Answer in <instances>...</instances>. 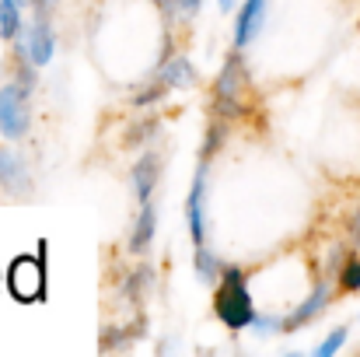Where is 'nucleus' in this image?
<instances>
[{
    "instance_id": "nucleus-10",
    "label": "nucleus",
    "mask_w": 360,
    "mask_h": 357,
    "mask_svg": "<svg viewBox=\"0 0 360 357\" xmlns=\"http://www.w3.org/2000/svg\"><path fill=\"white\" fill-rule=\"evenodd\" d=\"M0 186H4L7 193H18V196L28 193V186H32L25 158L14 154V151H7V147H0Z\"/></svg>"
},
{
    "instance_id": "nucleus-21",
    "label": "nucleus",
    "mask_w": 360,
    "mask_h": 357,
    "mask_svg": "<svg viewBox=\"0 0 360 357\" xmlns=\"http://www.w3.org/2000/svg\"><path fill=\"white\" fill-rule=\"evenodd\" d=\"M340 287L343 291H360V259H350L340 273Z\"/></svg>"
},
{
    "instance_id": "nucleus-15",
    "label": "nucleus",
    "mask_w": 360,
    "mask_h": 357,
    "mask_svg": "<svg viewBox=\"0 0 360 357\" xmlns=\"http://www.w3.org/2000/svg\"><path fill=\"white\" fill-rule=\"evenodd\" d=\"M196 273H200V280H217L221 277V263H217V256L207 249V245H196Z\"/></svg>"
},
{
    "instance_id": "nucleus-7",
    "label": "nucleus",
    "mask_w": 360,
    "mask_h": 357,
    "mask_svg": "<svg viewBox=\"0 0 360 357\" xmlns=\"http://www.w3.org/2000/svg\"><path fill=\"white\" fill-rule=\"evenodd\" d=\"M133 196H136V203H147L150 200V193H154V186H158V179H161V154L158 151H147L136 165H133Z\"/></svg>"
},
{
    "instance_id": "nucleus-11",
    "label": "nucleus",
    "mask_w": 360,
    "mask_h": 357,
    "mask_svg": "<svg viewBox=\"0 0 360 357\" xmlns=\"http://www.w3.org/2000/svg\"><path fill=\"white\" fill-rule=\"evenodd\" d=\"M158 77H161L168 88H196V84H200V74H196V67H193V63H189V56H182V53L168 56V60L161 63Z\"/></svg>"
},
{
    "instance_id": "nucleus-2",
    "label": "nucleus",
    "mask_w": 360,
    "mask_h": 357,
    "mask_svg": "<svg viewBox=\"0 0 360 357\" xmlns=\"http://www.w3.org/2000/svg\"><path fill=\"white\" fill-rule=\"evenodd\" d=\"M245 81H248V74H245V60H241V53H231V56L224 60L217 81H214V109H210L214 116L235 119V116L245 113V109H241Z\"/></svg>"
},
{
    "instance_id": "nucleus-14",
    "label": "nucleus",
    "mask_w": 360,
    "mask_h": 357,
    "mask_svg": "<svg viewBox=\"0 0 360 357\" xmlns=\"http://www.w3.org/2000/svg\"><path fill=\"white\" fill-rule=\"evenodd\" d=\"M224 137H228V119L214 116L210 119V126H207V140H203V147H200V161H210V158L221 151Z\"/></svg>"
},
{
    "instance_id": "nucleus-23",
    "label": "nucleus",
    "mask_w": 360,
    "mask_h": 357,
    "mask_svg": "<svg viewBox=\"0 0 360 357\" xmlns=\"http://www.w3.org/2000/svg\"><path fill=\"white\" fill-rule=\"evenodd\" d=\"M217 4H221V11H224V14L231 11V0H217Z\"/></svg>"
},
{
    "instance_id": "nucleus-6",
    "label": "nucleus",
    "mask_w": 360,
    "mask_h": 357,
    "mask_svg": "<svg viewBox=\"0 0 360 357\" xmlns=\"http://www.w3.org/2000/svg\"><path fill=\"white\" fill-rule=\"evenodd\" d=\"M326 305H329V284H326V280H319V284H315V291H311V294H308V298H304V301H301V305H297L283 322H280V326H283V333H294V330H301V326L315 322V319L326 312Z\"/></svg>"
},
{
    "instance_id": "nucleus-22",
    "label": "nucleus",
    "mask_w": 360,
    "mask_h": 357,
    "mask_svg": "<svg viewBox=\"0 0 360 357\" xmlns=\"http://www.w3.org/2000/svg\"><path fill=\"white\" fill-rule=\"evenodd\" d=\"M350 238L360 245V207L354 211V218H350Z\"/></svg>"
},
{
    "instance_id": "nucleus-4",
    "label": "nucleus",
    "mask_w": 360,
    "mask_h": 357,
    "mask_svg": "<svg viewBox=\"0 0 360 357\" xmlns=\"http://www.w3.org/2000/svg\"><path fill=\"white\" fill-rule=\"evenodd\" d=\"M14 46H21L35 67H46V63L53 60V53H56V39H53V28H49V21L39 14V18H35L28 28H21V35L14 39Z\"/></svg>"
},
{
    "instance_id": "nucleus-17",
    "label": "nucleus",
    "mask_w": 360,
    "mask_h": 357,
    "mask_svg": "<svg viewBox=\"0 0 360 357\" xmlns=\"http://www.w3.org/2000/svg\"><path fill=\"white\" fill-rule=\"evenodd\" d=\"M158 130V119L150 116V119H140V123H133L129 130H126V147H136V144H143V140H150V133Z\"/></svg>"
},
{
    "instance_id": "nucleus-19",
    "label": "nucleus",
    "mask_w": 360,
    "mask_h": 357,
    "mask_svg": "<svg viewBox=\"0 0 360 357\" xmlns=\"http://www.w3.org/2000/svg\"><path fill=\"white\" fill-rule=\"evenodd\" d=\"M343 344H347V326L333 330V333H329V337H326V340L319 344V351H315V354H319V357H329V354H336V351H340Z\"/></svg>"
},
{
    "instance_id": "nucleus-9",
    "label": "nucleus",
    "mask_w": 360,
    "mask_h": 357,
    "mask_svg": "<svg viewBox=\"0 0 360 357\" xmlns=\"http://www.w3.org/2000/svg\"><path fill=\"white\" fill-rule=\"evenodd\" d=\"M11 291L21 298V301H32L39 291H42V266L35 259H18L11 266Z\"/></svg>"
},
{
    "instance_id": "nucleus-3",
    "label": "nucleus",
    "mask_w": 360,
    "mask_h": 357,
    "mask_svg": "<svg viewBox=\"0 0 360 357\" xmlns=\"http://www.w3.org/2000/svg\"><path fill=\"white\" fill-rule=\"evenodd\" d=\"M32 126V88L21 81H7L0 88V133L7 140H21Z\"/></svg>"
},
{
    "instance_id": "nucleus-13",
    "label": "nucleus",
    "mask_w": 360,
    "mask_h": 357,
    "mask_svg": "<svg viewBox=\"0 0 360 357\" xmlns=\"http://www.w3.org/2000/svg\"><path fill=\"white\" fill-rule=\"evenodd\" d=\"M21 35V4L18 0H0V39H18Z\"/></svg>"
},
{
    "instance_id": "nucleus-20",
    "label": "nucleus",
    "mask_w": 360,
    "mask_h": 357,
    "mask_svg": "<svg viewBox=\"0 0 360 357\" xmlns=\"http://www.w3.org/2000/svg\"><path fill=\"white\" fill-rule=\"evenodd\" d=\"M165 92H168V84H165V81L158 77V81H154L150 88H143V92H140V95L133 99V106H136V109H143V106H154V102H158V99H161Z\"/></svg>"
},
{
    "instance_id": "nucleus-12",
    "label": "nucleus",
    "mask_w": 360,
    "mask_h": 357,
    "mask_svg": "<svg viewBox=\"0 0 360 357\" xmlns=\"http://www.w3.org/2000/svg\"><path fill=\"white\" fill-rule=\"evenodd\" d=\"M154 232H158V211L147 200V203H140V214H136V225H133V235H129V252L143 256L154 242Z\"/></svg>"
},
{
    "instance_id": "nucleus-8",
    "label": "nucleus",
    "mask_w": 360,
    "mask_h": 357,
    "mask_svg": "<svg viewBox=\"0 0 360 357\" xmlns=\"http://www.w3.org/2000/svg\"><path fill=\"white\" fill-rule=\"evenodd\" d=\"M262 18H266V0H245L241 4V11L235 14V49H245L252 39H259Z\"/></svg>"
},
{
    "instance_id": "nucleus-18",
    "label": "nucleus",
    "mask_w": 360,
    "mask_h": 357,
    "mask_svg": "<svg viewBox=\"0 0 360 357\" xmlns=\"http://www.w3.org/2000/svg\"><path fill=\"white\" fill-rule=\"evenodd\" d=\"M158 4L165 7L168 18H193V14L200 11L203 0H158Z\"/></svg>"
},
{
    "instance_id": "nucleus-1",
    "label": "nucleus",
    "mask_w": 360,
    "mask_h": 357,
    "mask_svg": "<svg viewBox=\"0 0 360 357\" xmlns=\"http://www.w3.org/2000/svg\"><path fill=\"white\" fill-rule=\"evenodd\" d=\"M221 291L214 298V308H217V319L228 326V330H245L255 322V305H252V294L245 287V273L238 266H224L221 270Z\"/></svg>"
},
{
    "instance_id": "nucleus-16",
    "label": "nucleus",
    "mask_w": 360,
    "mask_h": 357,
    "mask_svg": "<svg viewBox=\"0 0 360 357\" xmlns=\"http://www.w3.org/2000/svg\"><path fill=\"white\" fill-rule=\"evenodd\" d=\"M150 284H154V270H150V266H140V270L122 284V294H126V298H140V291L150 287Z\"/></svg>"
},
{
    "instance_id": "nucleus-5",
    "label": "nucleus",
    "mask_w": 360,
    "mask_h": 357,
    "mask_svg": "<svg viewBox=\"0 0 360 357\" xmlns=\"http://www.w3.org/2000/svg\"><path fill=\"white\" fill-rule=\"evenodd\" d=\"M203 200H207V161H200L193 189L186 196V221H189V238L193 245H203L207 238V221H203Z\"/></svg>"
},
{
    "instance_id": "nucleus-24",
    "label": "nucleus",
    "mask_w": 360,
    "mask_h": 357,
    "mask_svg": "<svg viewBox=\"0 0 360 357\" xmlns=\"http://www.w3.org/2000/svg\"><path fill=\"white\" fill-rule=\"evenodd\" d=\"M18 4H21V7H25V4H32V0H18Z\"/></svg>"
}]
</instances>
